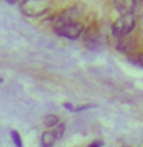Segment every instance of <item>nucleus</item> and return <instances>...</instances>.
<instances>
[{
	"label": "nucleus",
	"instance_id": "obj_1",
	"mask_svg": "<svg viewBox=\"0 0 143 147\" xmlns=\"http://www.w3.org/2000/svg\"><path fill=\"white\" fill-rule=\"evenodd\" d=\"M134 28H136V16L132 12L123 14L112 23V34L117 38H125L134 31Z\"/></svg>",
	"mask_w": 143,
	"mask_h": 147
},
{
	"label": "nucleus",
	"instance_id": "obj_2",
	"mask_svg": "<svg viewBox=\"0 0 143 147\" xmlns=\"http://www.w3.org/2000/svg\"><path fill=\"white\" fill-rule=\"evenodd\" d=\"M51 8L49 0H23L20 3V11L29 17H40L48 14Z\"/></svg>",
	"mask_w": 143,
	"mask_h": 147
},
{
	"label": "nucleus",
	"instance_id": "obj_3",
	"mask_svg": "<svg viewBox=\"0 0 143 147\" xmlns=\"http://www.w3.org/2000/svg\"><path fill=\"white\" fill-rule=\"evenodd\" d=\"M83 25L78 22H69V23H62V25L54 26V32L63 38L68 40H77L83 34Z\"/></svg>",
	"mask_w": 143,
	"mask_h": 147
},
{
	"label": "nucleus",
	"instance_id": "obj_4",
	"mask_svg": "<svg viewBox=\"0 0 143 147\" xmlns=\"http://www.w3.org/2000/svg\"><path fill=\"white\" fill-rule=\"evenodd\" d=\"M136 2H137V0H112L114 8L120 12V16L132 12L134 6H136Z\"/></svg>",
	"mask_w": 143,
	"mask_h": 147
},
{
	"label": "nucleus",
	"instance_id": "obj_5",
	"mask_svg": "<svg viewBox=\"0 0 143 147\" xmlns=\"http://www.w3.org/2000/svg\"><path fill=\"white\" fill-rule=\"evenodd\" d=\"M55 141H57V140H55L54 133L51 130H45L40 135V144H42V147H54Z\"/></svg>",
	"mask_w": 143,
	"mask_h": 147
},
{
	"label": "nucleus",
	"instance_id": "obj_6",
	"mask_svg": "<svg viewBox=\"0 0 143 147\" xmlns=\"http://www.w3.org/2000/svg\"><path fill=\"white\" fill-rule=\"evenodd\" d=\"M59 123H60V118L54 113H49V115H45L43 117V124L46 127H55Z\"/></svg>",
	"mask_w": 143,
	"mask_h": 147
},
{
	"label": "nucleus",
	"instance_id": "obj_7",
	"mask_svg": "<svg viewBox=\"0 0 143 147\" xmlns=\"http://www.w3.org/2000/svg\"><path fill=\"white\" fill-rule=\"evenodd\" d=\"M65 130H66V126H65V123H59L57 126L54 127V130H52L54 136H55V140H60V138L63 136Z\"/></svg>",
	"mask_w": 143,
	"mask_h": 147
},
{
	"label": "nucleus",
	"instance_id": "obj_8",
	"mask_svg": "<svg viewBox=\"0 0 143 147\" xmlns=\"http://www.w3.org/2000/svg\"><path fill=\"white\" fill-rule=\"evenodd\" d=\"M132 45L129 43V41H126L125 38H122V41H118L117 45V51H120V52H129V51H132Z\"/></svg>",
	"mask_w": 143,
	"mask_h": 147
},
{
	"label": "nucleus",
	"instance_id": "obj_9",
	"mask_svg": "<svg viewBox=\"0 0 143 147\" xmlns=\"http://www.w3.org/2000/svg\"><path fill=\"white\" fill-rule=\"evenodd\" d=\"M11 140H12L16 147H23V141L20 138V133H18L17 130H11Z\"/></svg>",
	"mask_w": 143,
	"mask_h": 147
},
{
	"label": "nucleus",
	"instance_id": "obj_10",
	"mask_svg": "<svg viewBox=\"0 0 143 147\" xmlns=\"http://www.w3.org/2000/svg\"><path fill=\"white\" fill-rule=\"evenodd\" d=\"M134 16H143V0H137L136 2V6H134V11H132Z\"/></svg>",
	"mask_w": 143,
	"mask_h": 147
},
{
	"label": "nucleus",
	"instance_id": "obj_11",
	"mask_svg": "<svg viewBox=\"0 0 143 147\" xmlns=\"http://www.w3.org/2000/svg\"><path fill=\"white\" fill-rule=\"evenodd\" d=\"M92 107H95V104H82V106L74 107V112H82V110H88V109H92Z\"/></svg>",
	"mask_w": 143,
	"mask_h": 147
},
{
	"label": "nucleus",
	"instance_id": "obj_12",
	"mask_svg": "<svg viewBox=\"0 0 143 147\" xmlns=\"http://www.w3.org/2000/svg\"><path fill=\"white\" fill-rule=\"evenodd\" d=\"M101 146H103V141H94L92 144H89L88 147H101Z\"/></svg>",
	"mask_w": 143,
	"mask_h": 147
},
{
	"label": "nucleus",
	"instance_id": "obj_13",
	"mask_svg": "<svg viewBox=\"0 0 143 147\" xmlns=\"http://www.w3.org/2000/svg\"><path fill=\"white\" fill-rule=\"evenodd\" d=\"M63 107H65V109H68V110H71V112H74V106H72L71 103H65V104H63Z\"/></svg>",
	"mask_w": 143,
	"mask_h": 147
},
{
	"label": "nucleus",
	"instance_id": "obj_14",
	"mask_svg": "<svg viewBox=\"0 0 143 147\" xmlns=\"http://www.w3.org/2000/svg\"><path fill=\"white\" fill-rule=\"evenodd\" d=\"M137 61H138V66H142V67H143V54L137 55Z\"/></svg>",
	"mask_w": 143,
	"mask_h": 147
},
{
	"label": "nucleus",
	"instance_id": "obj_15",
	"mask_svg": "<svg viewBox=\"0 0 143 147\" xmlns=\"http://www.w3.org/2000/svg\"><path fill=\"white\" fill-rule=\"evenodd\" d=\"M6 2H8V3H11V5H14V3H17L18 0H6Z\"/></svg>",
	"mask_w": 143,
	"mask_h": 147
},
{
	"label": "nucleus",
	"instance_id": "obj_16",
	"mask_svg": "<svg viewBox=\"0 0 143 147\" xmlns=\"http://www.w3.org/2000/svg\"><path fill=\"white\" fill-rule=\"evenodd\" d=\"M2 83H3V78H0V84H2Z\"/></svg>",
	"mask_w": 143,
	"mask_h": 147
}]
</instances>
